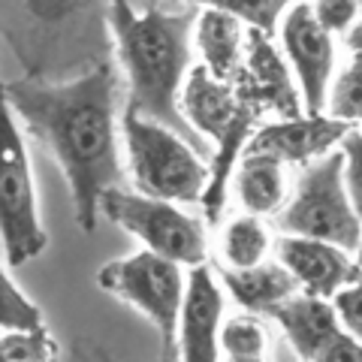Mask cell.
Wrapping results in <instances>:
<instances>
[{
  "label": "cell",
  "instance_id": "obj_22",
  "mask_svg": "<svg viewBox=\"0 0 362 362\" xmlns=\"http://www.w3.org/2000/svg\"><path fill=\"white\" fill-rule=\"evenodd\" d=\"M223 356H266V329L257 314H235L223 320Z\"/></svg>",
  "mask_w": 362,
  "mask_h": 362
},
{
  "label": "cell",
  "instance_id": "obj_2",
  "mask_svg": "<svg viewBox=\"0 0 362 362\" xmlns=\"http://www.w3.org/2000/svg\"><path fill=\"white\" fill-rule=\"evenodd\" d=\"M202 6L169 4H109V30L115 66L127 85L124 112L169 127L206 157L214 148L190 127L181 112V94L194 73V33Z\"/></svg>",
  "mask_w": 362,
  "mask_h": 362
},
{
  "label": "cell",
  "instance_id": "obj_26",
  "mask_svg": "<svg viewBox=\"0 0 362 362\" xmlns=\"http://www.w3.org/2000/svg\"><path fill=\"white\" fill-rule=\"evenodd\" d=\"M332 305H335V314H338V320H341L344 329L362 341V272L354 284H347L341 293H338L332 299Z\"/></svg>",
  "mask_w": 362,
  "mask_h": 362
},
{
  "label": "cell",
  "instance_id": "obj_14",
  "mask_svg": "<svg viewBox=\"0 0 362 362\" xmlns=\"http://www.w3.org/2000/svg\"><path fill=\"white\" fill-rule=\"evenodd\" d=\"M269 317L281 326L293 354L302 362H317L323 350L344 332V326L335 314V305L317 296H293Z\"/></svg>",
  "mask_w": 362,
  "mask_h": 362
},
{
  "label": "cell",
  "instance_id": "obj_23",
  "mask_svg": "<svg viewBox=\"0 0 362 362\" xmlns=\"http://www.w3.org/2000/svg\"><path fill=\"white\" fill-rule=\"evenodd\" d=\"M214 6L233 13L247 30H259L266 37L281 30V21L290 9V4H284V0H214Z\"/></svg>",
  "mask_w": 362,
  "mask_h": 362
},
{
  "label": "cell",
  "instance_id": "obj_20",
  "mask_svg": "<svg viewBox=\"0 0 362 362\" xmlns=\"http://www.w3.org/2000/svg\"><path fill=\"white\" fill-rule=\"evenodd\" d=\"M0 326L4 332H33L42 329V311L30 302V296L16 284L13 269L4 272V299H0Z\"/></svg>",
  "mask_w": 362,
  "mask_h": 362
},
{
  "label": "cell",
  "instance_id": "obj_13",
  "mask_svg": "<svg viewBox=\"0 0 362 362\" xmlns=\"http://www.w3.org/2000/svg\"><path fill=\"white\" fill-rule=\"evenodd\" d=\"M223 290L209 266L187 275V299L178 323V362H221Z\"/></svg>",
  "mask_w": 362,
  "mask_h": 362
},
{
  "label": "cell",
  "instance_id": "obj_4",
  "mask_svg": "<svg viewBox=\"0 0 362 362\" xmlns=\"http://www.w3.org/2000/svg\"><path fill=\"white\" fill-rule=\"evenodd\" d=\"M121 136L136 194L175 206H202L211 185V163L187 139L127 112L121 115Z\"/></svg>",
  "mask_w": 362,
  "mask_h": 362
},
{
  "label": "cell",
  "instance_id": "obj_9",
  "mask_svg": "<svg viewBox=\"0 0 362 362\" xmlns=\"http://www.w3.org/2000/svg\"><path fill=\"white\" fill-rule=\"evenodd\" d=\"M281 45L296 76L305 115H326L335 73V42L314 18L311 4H293L281 21Z\"/></svg>",
  "mask_w": 362,
  "mask_h": 362
},
{
  "label": "cell",
  "instance_id": "obj_19",
  "mask_svg": "<svg viewBox=\"0 0 362 362\" xmlns=\"http://www.w3.org/2000/svg\"><path fill=\"white\" fill-rule=\"evenodd\" d=\"M347 49L350 61L332 82L326 115L354 127L356 121H362V25L347 33Z\"/></svg>",
  "mask_w": 362,
  "mask_h": 362
},
{
  "label": "cell",
  "instance_id": "obj_1",
  "mask_svg": "<svg viewBox=\"0 0 362 362\" xmlns=\"http://www.w3.org/2000/svg\"><path fill=\"white\" fill-rule=\"evenodd\" d=\"M6 112L52 151L73 194V214L82 233H94L100 202L124 187L118 124V70L103 64L73 82L18 78L4 88Z\"/></svg>",
  "mask_w": 362,
  "mask_h": 362
},
{
  "label": "cell",
  "instance_id": "obj_28",
  "mask_svg": "<svg viewBox=\"0 0 362 362\" xmlns=\"http://www.w3.org/2000/svg\"><path fill=\"white\" fill-rule=\"evenodd\" d=\"M88 362H97V356H94V350L88 354ZM160 362H178V356H169V359H160Z\"/></svg>",
  "mask_w": 362,
  "mask_h": 362
},
{
  "label": "cell",
  "instance_id": "obj_10",
  "mask_svg": "<svg viewBox=\"0 0 362 362\" xmlns=\"http://www.w3.org/2000/svg\"><path fill=\"white\" fill-rule=\"evenodd\" d=\"M354 130L329 115H302L293 121H272L257 127L247 142L251 154H269L281 163H317L326 154L341 148L344 136Z\"/></svg>",
  "mask_w": 362,
  "mask_h": 362
},
{
  "label": "cell",
  "instance_id": "obj_30",
  "mask_svg": "<svg viewBox=\"0 0 362 362\" xmlns=\"http://www.w3.org/2000/svg\"><path fill=\"white\" fill-rule=\"evenodd\" d=\"M359 16H362V4H359Z\"/></svg>",
  "mask_w": 362,
  "mask_h": 362
},
{
  "label": "cell",
  "instance_id": "obj_11",
  "mask_svg": "<svg viewBox=\"0 0 362 362\" xmlns=\"http://www.w3.org/2000/svg\"><path fill=\"white\" fill-rule=\"evenodd\" d=\"M239 85L259 106V112H275L278 121L302 118L305 106H302L299 85L290 76L284 54L278 52V45L266 33L247 30L245 73L239 76Z\"/></svg>",
  "mask_w": 362,
  "mask_h": 362
},
{
  "label": "cell",
  "instance_id": "obj_6",
  "mask_svg": "<svg viewBox=\"0 0 362 362\" xmlns=\"http://www.w3.org/2000/svg\"><path fill=\"white\" fill-rule=\"evenodd\" d=\"M97 287L127 302L145 320H151L157 338H160V359L178 356V323L187 299L185 266L139 251L100 266Z\"/></svg>",
  "mask_w": 362,
  "mask_h": 362
},
{
  "label": "cell",
  "instance_id": "obj_17",
  "mask_svg": "<svg viewBox=\"0 0 362 362\" xmlns=\"http://www.w3.org/2000/svg\"><path fill=\"white\" fill-rule=\"evenodd\" d=\"M235 199L245 209V214L254 218H272L284 211L287 206V173L284 163L269 154H251L245 151L235 169Z\"/></svg>",
  "mask_w": 362,
  "mask_h": 362
},
{
  "label": "cell",
  "instance_id": "obj_16",
  "mask_svg": "<svg viewBox=\"0 0 362 362\" xmlns=\"http://www.w3.org/2000/svg\"><path fill=\"white\" fill-rule=\"evenodd\" d=\"M218 278L245 314H266L269 317L275 308L290 302L299 290L296 278L281 263H263V266L245 269V272L218 266Z\"/></svg>",
  "mask_w": 362,
  "mask_h": 362
},
{
  "label": "cell",
  "instance_id": "obj_21",
  "mask_svg": "<svg viewBox=\"0 0 362 362\" xmlns=\"http://www.w3.org/2000/svg\"><path fill=\"white\" fill-rule=\"evenodd\" d=\"M0 356L4 362H58L61 344L45 326L33 332H4Z\"/></svg>",
  "mask_w": 362,
  "mask_h": 362
},
{
  "label": "cell",
  "instance_id": "obj_3",
  "mask_svg": "<svg viewBox=\"0 0 362 362\" xmlns=\"http://www.w3.org/2000/svg\"><path fill=\"white\" fill-rule=\"evenodd\" d=\"M0 30L33 82H73L115 58L103 4H0Z\"/></svg>",
  "mask_w": 362,
  "mask_h": 362
},
{
  "label": "cell",
  "instance_id": "obj_7",
  "mask_svg": "<svg viewBox=\"0 0 362 362\" xmlns=\"http://www.w3.org/2000/svg\"><path fill=\"white\" fill-rule=\"evenodd\" d=\"M100 214L124 233H130L142 251L157 254L163 259L185 266V269H199L209 259V233L206 223L194 218L190 211L178 209L175 202L151 199L136 190L118 187L103 197L100 202Z\"/></svg>",
  "mask_w": 362,
  "mask_h": 362
},
{
  "label": "cell",
  "instance_id": "obj_12",
  "mask_svg": "<svg viewBox=\"0 0 362 362\" xmlns=\"http://www.w3.org/2000/svg\"><path fill=\"white\" fill-rule=\"evenodd\" d=\"M275 254L278 263L305 290V296H317L326 302H332L347 284H354L362 272V266L350 259V254L341 247L302 239V235H281Z\"/></svg>",
  "mask_w": 362,
  "mask_h": 362
},
{
  "label": "cell",
  "instance_id": "obj_8",
  "mask_svg": "<svg viewBox=\"0 0 362 362\" xmlns=\"http://www.w3.org/2000/svg\"><path fill=\"white\" fill-rule=\"evenodd\" d=\"M0 235H4V263L18 269L37 259L49 247V233L40 218L37 185L21 136V124L6 112V145L0 169Z\"/></svg>",
  "mask_w": 362,
  "mask_h": 362
},
{
  "label": "cell",
  "instance_id": "obj_25",
  "mask_svg": "<svg viewBox=\"0 0 362 362\" xmlns=\"http://www.w3.org/2000/svg\"><path fill=\"white\" fill-rule=\"evenodd\" d=\"M314 6V18L320 21V28L335 37V33H350L356 25L354 21L359 18V4H350V0H320Z\"/></svg>",
  "mask_w": 362,
  "mask_h": 362
},
{
  "label": "cell",
  "instance_id": "obj_18",
  "mask_svg": "<svg viewBox=\"0 0 362 362\" xmlns=\"http://www.w3.org/2000/svg\"><path fill=\"white\" fill-rule=\"evenodd\" d=\"M272 247V235L263 218L254 214H239L221 230V257H223V269H257L269 263L266 254Z\"/></svg>",
  "mask_w": 362,
  "mask_h": 362
},
{
  "label": "cell",
  "instance_id": "obj_24",
  "mask_svg": "<svg viewBox=\"0 0 362 362\" xmlns=\"http://www.w3.org/2000/svg\"><path fill=\"white\" fill-rule=\"evenodd\" d=\"M341 154H344V185L350 202H354L356 214L362 218V130H350L341 142Z\"/></svg>",
  "mask_w": 362,
  "mask_h": 362
},
{
  "label": "cell",
  "instance_id": "obj_15",
  "mask_svg": "<svg viewBox=\"0 0 362 362\" xmlns=\"http://www.w3.org/2000/svg\"><path fill=\"white\" fill-rule=\"evenodd\" d=\"M194 45L202 66L221 82H239L245 73V49H247V28L226 9L206 4L197 21Z\"/></svg>",
  "mask_w": 362,
  "mask_h": 362
},
{
  "label": "cell",
  "instance_id": "obj_5",
  "mask_svg": "<svg viewBox=\"0 0 362 362\" xmlns=\"http://www.w3.org/2000/svg\"><path fill=\"white\" fill-rule=\"evenodd\" d=\"M275 221L284 235H302V239L335 245L347 254H359L362 218L356 214L344 185L341 148L305 169L290 202Z\"/></svg>",
  "mask_w": 362,
  "mask_h": 362
},
{
  "label": "cell",
  "instance_id": "obj_29",
  "mask_svg": "<svg viewBox=\"0 0 362 362\" xmlns=\"http://www.w3.org/2000/svg\"><path fill=\"white\" fill-rule=\"evenodd\" d=\"M356 263L362 266V247H359V254H356Z\"/></svg>",
  "mask_w": 362,
  "mask_h": 362
},
{
  "label": "cell",
  "instance_id": "obj_27",
  "mask_svg": "<svg viewBox=\"0 0 362 362\" xmlns=\"http://www.w3.org/2000/svg\"><path fill=\"white\" fill-rule=\"evenodd\" d=\"M223 362H266V356H223Z\"/></svg>",
  "mask_w": 362,
  "mask_h": 362
}]
</instances>
